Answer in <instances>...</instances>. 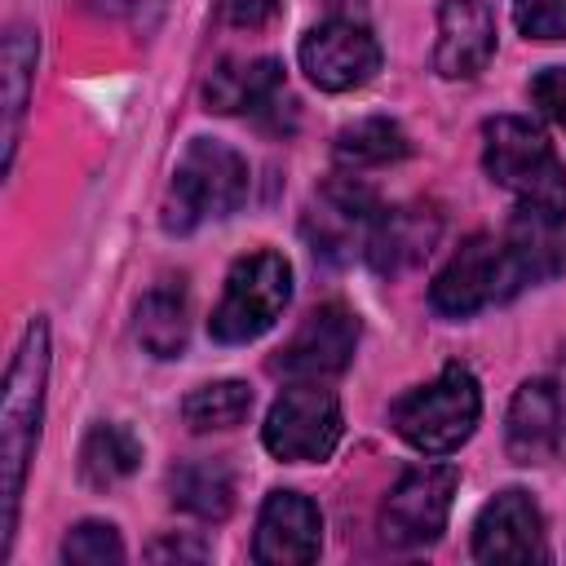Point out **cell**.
<instances>
[{
    "label": "cell",
    "mask_w": 566,
    "mask_h": 566,
    "mask_svg": "<svg viewBox=\"0 0 566 566\" xmlns=\"http://www.w3.org/2000/svg\"><path fill=\"white\" fill-rule=\"evenodd\" d=\"M248 411H252V389L243 380H212V385H199L181 398V420L195 433L234 429L248 420Z\"/></svg>",
    "instance_id": "cell-24"
},
{
    "label": "cell",
    "mask_w": 566,
    "mask_h": 566,
    "mask_svg": "<svg viewBox=\"0 0 566 566\" xmlns=\"http://www.w3.org/2000/svg\"><path fill=\"white\" fill-rule=\"evenodd\" d=\"M97 13H111V18H124V13H137L142 4H150V0H88Z\"/></svg>",
    "instance_id": "cell-30"
},
{
    "label": "cell",
    "mask_w": 566,
    "mask_h": 566,
    "mask_svg": "<svg viewBox=\"0 0 566 566\" xmlns=\"http://www.w3.org/2000/svg\"><path fill=\"white\" fill-rule=\"evenodd\" d=\"M301 71L323 93H349L367 84L380 71V44L367 18L358 9H332L323 22H314L301 40Z\"/></svg>",
    "instance_id": "cell-8"
},
{
    "label": "cell",
    "mask_w": 566,
    "mask_h": 566,
    "mask_svg": "<svg viewBox=\"0 0 566 566\" xmlns=\"http://www.w3.org/2000/svg\"><path fill=\"white\" fill-rule=\"evenodd\" d=\"M473 557L478 562H544V513L526 491H500L491 504H482L473 522Z\"/></svg>",
    "instance_id": "cell-13"
},
{
    "label": "cell",
    "mask_w": 566,
    "mask_h": 566,
    "mask_svg": "<svg viewBox=\"0 0 566 566\" xmlns=\"http://www.w3.org/2000/svg\"><path fill=\"white\" fill-rule=\"evenodd\" d=\"M292 301V265L283 252H248L230 265L226 274V292L208 318V332L212 340L221 345H248L256 336H265L279 314L287 310Z\"/></svg>",
    "instance_id": "cell-5"
},
{
    "label": "cell",
    "mask_w": 566,
    "mask_h": 566,
    "mask_svg": "<svg viewBox=\"0 0 566 566\" xmlns=\"http://www.w3.org/2000/svg\"><path fill=\"white\" fill-rule=\"evenodd\" d=\"M460 473L451 464L407 469L380 504V539L394 548H424L447 531Z\"/></svg>",
    "instance_id": "cell-9"
},
{
    "label": "cell",
    "mask_w": 566,
    "mask_h": 566,
    "mask_svg": "<svg viewBox=\"0 0 566 566\" xmlns=\"http://www.w3.org/2000/svg\"><path fill=\"white\" fill-rule=\"evenodd\" d=\"M504 243H509L526 287L544 283L566 265V212L517 203L509 226H504Z\"/></svg>",
    "instance_id": "cell-17"
},
{
    "label": "cell",
    "mask_w": 566,
    "mask_h": 566,
    "mask_svg": "<svg viewBox=\"0 0 566 566\" xmlns=\"http://www.w3.org/2000/svg\"><path fill=\"white\" fill-rule=\"evenodd\" d=\"M526 287L504 234H473L460 243V252L438 270L429 287V305L447 318H469L495 301H509Z\"/></svg>",
    "instance_id": "cell-6"
},
{
    "label": "cell",
    "mask_w": 566,
    "mask_h": 566,
    "mask_svg": "<svg viewBox=\"0 0 566 566\" xmlns=\"http://www.w3.org/2000/svg\"><path fill=\"white\" fill-rule=\"evenodd\" d=\"M35 31L31 27H9L4 35V168H13L18 155V133H22V115L31 102V84H35Z\"/></svg>",
    "instance_id": "cell-20"
},
{
    "label": "cell",
    "mask_w": 566,
    "mask_h": 566,
    "mask_svg": "<svg viewBox=\"0 0 566 566\" xmlns=\"http://www.w3.org/2000/svg\"><path fill=\"white\" fill-rule=\"evenodd\" d=\"M531 102H535L553 124L566 128V66H548V71H539V75L531 80Z\"/></svg>",
    "instance_id": "cell-27"
},
{
    "label": "cell",
    "mask_w": 566,
    "mask_h": 566,
    "mask_svg": "<svg viewBox=\"0 0 566 566\" xmlns=\"http://www.w3.org/2000/svg\"><path fill=\"white\" fill-rule=\"evenodd\" d=\"M411 150V142H407V133H402V124H394V119H385V115H371V119H358V124H349V128H340L336 133V146H332V155H336V164L340 168H380V164H394V159H402Z\"/></svg>",
    "instance_id": "cell-23"
},
{
    "label": "cell",
    "mask_w": 566,
    "mask_h": 566,
    "mask_svg": "<svg viewBox=\"0 0 566 566\" xmlns=\"http://www.w3.org/2000/svg\"><path fill=\"white\" fill-rule=\"evenodd\" d=\"M62 562H75V566L124 562V539H119V531L111 522H80L62 539Z\"/></svg>",
    "instance_id": "cell-25"
},
{
    "label": "cell",
    "mask_w": 566,
    "mask_h": 566,
    "mask_svg": "<svg viewBox=\"0 0 566 566\" xmlns=\"http://www.w3.org/2000/svg\"><path fill=\"white\" fill-rule=\"evenodd\" d=\"M279 9H283V0H226V22L230 27H243V31H256Z\"/></svg>",
    "instance_id": "cell-28"
},
{
    "label": "cell",
    "mask_w": 566,
    "mask_h": 566,
    "mask_svg": "<svg viewBox=\"0 0 566 566\" xmlns=\"http://www.w3.org/2000/svg\"><path fill=\"white\" fill-rule=\"evenodd\" d=\"M248 159L217 142V137H195L168 181V199H164V230L168 234H190L203 221H221L230 217L243 199H248Z\"/></svg>",
    "instance_id": "cell-2"
},
{
    "label": "cell",
    "mask_w": 566,
    "mask_h": 566,
    "mask_svg": "<svg viewBox=\"0 0 566 566\" xmlns=\"http://www.w3.org/2000/svg\"><path fill=\"white\" fill-rule=\"evenodd\" d=\"M146 557H150V562H203L208 548H203L199 539H155V544L146 548Z\"/></svg>",
    "instance_id": "cell-29"
},
{
    "label": "cell",
    "mask_w": 566,
    "mask_h": 566,
    "mask_svg": "<svg viewBox=\"0 0 566 566\" xmlns=\"http://www.w3.org/2000/svg\"><path fill=\"white\" fill-rule=\"evenodd\" d=\"M340 433H345L340 398L323 380H292L274 398V407L261 424L265 451L287 464H323L336 451Z\"/></svg>",
    "instance_id": "cell-7"
},
{
    "label": "cell",
    "mask_w": 566,
    "mask_h": 566,
    "mask_svg": "<svg viewBox=\"0 0 566 566\" xmlns=\"http://www.w3.org/2000/svg\"><path fill=\"white\" fill-rule=\"evenodd\" d=\"M358 345V314L340 301H327L301 318V327L274 354V371L287 380H327L340 376Z\"/></svg>",
    "instance_id": "cell-11"
},
{
    "label": "cell",
    "mask_w": 566,
    "mask_h": 566,
    "mask_svg": "<svg viewBox=\"0 0 566 566\" xmlns=\"http://www.w3.org/2000/svg\"><path fill=\"white\" fill-rule=\"evenodd\" d=\"M142 464V442L124 424H93L80 447V478L97 491L124 482Z\"/></svg>",
    "instance_id": "cell-22"
},
{
    "label": "cell",
    "mask_w": 566,
    "mask_h": 566,
    "mask_svg": "<svg viewBox=\"0 0 566 566\" xmlns=\"http://www.w3.org/2000/svg\"><path fill=\"white\" fill-rule=\"evenodd\" d=\"M504 447L517 464H544L562 447V394L553 380H526L504 420Z\"/></svg>",
    "instance_id": "cell-16"
},
{
    "label": "cell",
    "mask_w": 566,
    "mask_h": 566,
    "mask_svg": "<svg viewBox=\"0 0 566 566\" xmlns=\"http://www.w3.org/2000/svg\"><path fill=\"white\" fill-rule=\"evenodd\" d=\"M495 53V18L482 0H442L438 4V44L433 66L442 80H473Z\"/></svg>",
    "instance_id": "cell-14"
},
{
    "label": "cell",
    "mask_w": 566,
    "mask_h": 566,
    "mask_svg": "<svg viewBox=\"0 0 566 566\" xmlns=\"http://www.w3.org/2000/svg\"><path fill=\"white\" fill-rule=\"evenodd\" d=\"M323 548V517L318 504L301 491H270L256 513L252 557L261 566H305Z\"/></svg>",
    "instance_id": "cell-12"
},
{
    "label": "cell",
    "mask_w": 566,
    "mask_h": 566,
    "mask_svg": "<svg viewBox=\"0 0 566 566\" xmlns=\"http://www.w3.org/2000/svg\"><path fill=\"white\" fill-rule=\"evenodd\" d=\"M44 385H49V323L31 318L9 371H4V398H0V553L9 557L13 531H18V504H22V482L27 464L40 442V420H44Z\"/></svg>",
    "instance_id": "cell-1"
},
{
    "label": "cell",
    "mask_w": 566,
    "mask_h": 566,
    "mask_svg": "<svg viewBox=\"0 0 566 566\" xmlns=\"http://www.w3.org/2000/svg\"><path fill=\"white\" fill-rule=\"evenodd\" d=\"M279 93H283V66L274 57H226L203 84V102L217 115L265 111L279 102Z\"/></svg>",
    "instance_id": "cell-18"
},
{
    "label": "cell",
    "mask_w": 566,
    "mask_h": 566,
    "mask_svg": "<svg viewBox=\"0 0 566 566\" xmlns=\"http://www.w3.org/2000/svg\"><path fill=\"white\" fill-rule=\"evenodd\" d=\"M376 217H380V199L371 195V186H363L358 177H332L310 199L301 217V234L314 256L340 265L354 252H367V234Z\"/></svg>",
    "instance_id": "cell-10"
},
{
    "label": "cell",
    "mask_w": 566,
    "mask_h": 566,
    "mask_svg": "<svg viewBox=\"0 0 566 566\" xmlns=\"http://www.w3.org/2000/svg\"><path fill=\"white\" fill-rule=\"evenodd\" d=\"M513 22L526 40H566V0H513Z\"/></svg>",
    "instance_id": "cell-26"
},
{
    "label": "cell",
    "mask_w": 566,
    "mask_h": 566,
    "mask_svg": "<svg viewBox=\"0 0 566 566\" xmlns=\"http://www.w3.org/2000/svg\"><path fill=\"white\" fill-rule=\"evenodd\" d=\"M438 212L424 208V203H394V208H380L371 234H367V261L376 274H402L411 265H420L429 256V248L438 243Z\"/></svg>",
    "instance_id": "cell-15"
},
{
    "label": "cell",
    "mask_w": 566,
    "mask_h": 566,
    "mask_svg": "<svg viewBox=\"0 0 566 566\" xmlns=\"http://www.w3.org/2000/svg\"><path fill=\"white\" fill-rule=\"evenodd\" d=\"M482 168L517 203L566 212V168L548 133L522 115H495L482 128Z\"/></svg>",
    "instance_id": "cell-3"
},
{
    "label": "cell",
    "mask_w": 566,
    "mask_h": 566,
    "mask_svg": "<svg viewBox=\"0 0 566 566\" xmlns=\"http://www.w3.org/2000/svg\"><path fill=\"white\" fill-rule=\"evenodd\" d=\"M482 420V389L469 367L447 363L429 385L407 389L389 407V424L398 438L424 455H451L460 442L473 438Z\"/></svg>",
    "instance_id": "cell-4"
},
{
    "label": "cell",
    "mask_w": 566,
    "mask_h": 566,
    "mask_svg": "<svg viewBox=\"0 0 566 566\" xmlns=\"http://www.w3.org/2000/svg\"><path fill=\"white\" fill-rule=\"evenodd\" d=\"M168 486H172V504L203 522H221L234 509V478L221 460H190L172 469Z\"/></svg>",
    "instance_id": "cell-21"
},
{
    "label": "cell",
    "mask_w": 566,
    "mask_h": 566,
    "mask_svg": "<svg viewBox=\"0 0 566 566\" xmlns=\"http://www.w3.org/2000/svg\"><path fill=\"white\" fill-rule=\"evenodd\" d=\"M186 332H190V305H186L181 279L155 283L137 301V340H142V349L155 354V358H177L186 349Z\"/></svg>",
    "instance_id": "cell-19"
}]
</instances>
